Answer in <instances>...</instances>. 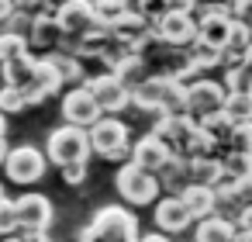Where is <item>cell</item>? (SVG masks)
<instances>
[{
	"label": "cell",
	"mask_w": 252,
	"mask_h": 242,
	"mask_svg": "<svg viewBox=\"0 0 252 242\" xmlns=\"http://www.w3.org/2000/svg\"><path fill=\"white\" fill-rule=\"evenodd\" d=\"M80 242H138V218L135 211H128L125 204H107L100 211H94V218L76 232Z\"/></svg>",
	"instance_id": "obj_1"
},
{
	"label": "cell",
	"mask_w": 252,
	"mask_h": 242,
	"mask_svg": "<svg viewBox=\"0 0 252 242\" xmlns=\"http://www.w3.org/2000/svg\"><path fill=\"white\" fill-rule=\"evenodd\" d=\"M45 156L52 166L66 170V166H87V159L94 156L90 149V132L73 128V125H59L49 132L45 138Z\"/></svg>",
	"instance_id": "obj_2"
},
{
	"label": "cell",
	"mask_w": 252,
	"mask_h": 242,
	"mask_svg": "<svg viewBox=\"0 0 252 242\" xmlns=\"http://www.w3.org/2000/svg\"><path fill=\"white\" fill-rule=\"evenodd\" d=\"M131 128L121 118H100L90 128V149L94 156H100L104 163H128L131 159Z\"/></svg>",
	"instance_id": "obj_3"
},
{
	"label": "cell",
	"mask_w": 252,
	"mask_h": 242,
	"mask_svg": "<svg viewBox=\"0 0 252 242\" xmlns=\"http://www.w3.org/2000/svg\"><path fill=\"white\" fill-rule=\"evenodd\" d=\"M114 187H118L125 207H149V204L156 207V201H159V194H162L159 176H152V173H145V170H138V166H131V163L118 166Z\"/></svg>",
	"instance_id": "obj_4"
},
{
	"label": "cell",
	"mask_w": 252,
	"mask_h": 242,
	"mask_svg": "<svg viewBox=\"0 0 252 242\" xmlns=\"http://www.w3.org/2000/svg\"><path fill=\"white\" fill-rule=\"evenodd\" d=\"M224 101H228V90H224L221 76H197V80L187 83V114L193 121L221 114Z\"/></svg>",
	"instance_id": "obj_5"
},
{
	"label": "cell",
	"mask_w": 252,
	"mask_h": 242,
	"mask_svg": "<svg viewBox=\"0 0 252 242\" xmlns=\"http://www.w3.org/2000/svg\"><path fill=\"white\" fill-rule=\"evenodd\" d=\"M45 170H49V156H45V149H35V145H14L4 163V176L18 187L38 183L45 176Z\"/></svg>",
	"instance_id": "obj_6"
},
{
	"label": "cell",
	"mask_w": 252,
	"mask_h": 242,
	"mask_svg": "<svg viewBox=\"0 0 252 242\" xmlns=\"http://www.w3.org/2000/svg\"><path fill=\"white\" fill-rule=\"evenodd\" d=\"M83 87L94 94L97 107L104 111V118H118L121 111L131 107V90H128L118 76H111V73H90Z\"/></svg>",
	"instance_id": "obj_7"
},
{
	"label": "cell",
	"mask_w": 252,
	"mask_h": 242,
	"mask_svg": "<svg viewBox=\"0 0 252 242\" xmlns=\"http://www.w3.org/2000/svg\"><path fill=\"white\" fill-rule=\"evenodd\" d=\"M197 32H200L197 18L187 14V11H173V7H169V14L162 21L152 25V35L162 45H169V49H193L197 45Z\"/></svg>",
	"instance_id": "obj_8"
},
{
	"label": "cell",
	"mask_w": 252,
	"mask_h": 242,
	"mask_svg": "<svg viewBox=\"0 0 252 242\" xmlns=\"http://www.w3.org/2000/svg\"><path fill=\"white\" fill-rule=\"evenodd\" d=\"M100 118H104V111L97 107V101H94V94L87 87H76V90H66L63 94V125H73V128L90 132Z\"/></svg>",
	"instance_id": "obj_9"
},
{
	"label": "cell",
	"mask_w": 252,
	"mask_h": 242,
	"mask_svg": "<svg viewBox=\"0 0 252 242\" xmlns=\"http://www.w3.org/2000/svg\"><path fill=\"white\" fill-rule=\"evenodd\" d=\"M18 207V221H21V232H35V235H45L52 218H56V207L45 194H21L14 201Z\"/></svg>",
	"instance_id": "obj_10"
},
{
	"label": "cell",
	"mask_w": 252,
	"mask_h": 242,
	"mask_svg": "<svg viewBox=\"0 0 252 242\" xmlns=\"http://www.w3.org/2000/svg\"><path fill=\"white\" fill-rule=\"evenodd\" d=\"M166 149L180 159H190V145H193V135H197V121L193 118H159L156 128H152Z\"/></svg>",
	"instance_id": "obj_11"
},
{
	"label": "cell",
	"mask_w": 252,
	"mask_h": 242,
	"mask_svg": "<svg viewBox=\"0 0 252 242\" xmlns=\"http://www.w3.org/2000/svg\"><path fill=\"white\" fill-rule=\"evenodd\" d=\"M56 25L63 28L66 38H80V35H87V32L97 25V18H94V4H90V0H66V4L56 7Z\"/></svg>",
	"instance_id": "obj_12"
},
{
	"label": "cell",
	"mask_w": 252,
	"mask_h": 242,
	"mask_svg": "<svg viewBox=\"0 0 252 242\" xmlns=\"http://www.w3.org/2000/svg\"><path fill=\"white\" fill-rule=\"evenodd\" d=\"M173 159V152L166 149V142L156 135V132H149V135H142V138H135V145H131V166H138V170H145V173H152V176H159V170L166 166Z\"/></svg>",
	"instance_id": "obj_13"
},
{
	"label": "cell",
	"mask_w": 252,
	"mask_h": 242,
	"mask_svg": "<svg viewBox=\"0 0 252 242\" xmlns=\"http://www.w3.org/2000/svg\"><path fill=\"white\" fill-rule=\"evenodd\" d=\"M152 221H156V232H162V235H180V232L190 228L193 218H190V211L183 207L180 197H162V201H156Z\"/></svg>",
	"instance_id": "obj_14"
},
{
	"label": "cell",
	"mask_w": 252,
	"mask_h": 242,
	"mask_svg": "<svg viewBox=\"0 0 252 242\" xmlns=\"http://www.w3.org/2000/svg\"><path fill=\"white\" fill-rule=\"evenodd\" d=\"M28 49H32V56H38V59H45V56H52V52L63 49V28L56 25V14L35 21L32 35H28Z\"/></svg>",
	"instance_id": "obj_15"
},
{
	"label": "cell",
	"mask_w": 252,
	"mask_h": 242,
	"mask_svg": "<svg viewBox=\"0 0 252 242\" xmlns=\"http://www.w3.org/2000/svg\"><path fill=\"white\" fill-rule=\"evenodd\" d=\"M228 38H231V7L224 4V11H221V14H214V18L200 21L197 42H200V45H207V49H214V52H224Z\"/></svg>",
	"instance_id": "obj_16"
},
{
	"label": "cell",
	"mask_w": 252,
	"mask_h": 242,
	"mask_svg": "<svg viewBox=\"0 0 252 242\" xmlns=\"http://www.w3.org/2000/svg\"><path fill=\"white\" fill-rule=\"evenodd\" d=\"M45 63L52 66V73L59 76V83L63 87H69V90H76V87H83L87 83V66L76 59V56H66V52H52V56H45Z\"/></svg>",
	"instance_id": "obj_17"
},
{
	"label": "cell",
	"mask_w": 252,
	"mask_h": 242,
	"mask_svg": "<svg viewBox=\"0 0 252 242\" xmlns=\"http://www.w3.org/2000/svg\"><path fill=\"white\" fill-rule=\"evenodd\" d=\"M180 201H183V207L190 211L193 221H204V218L218 214V194H214L211 187H197V183H190V187L180 194Z\"/></svg>",
	"instance_id": "obj_18"
},
{
	"label": "cell",
	"mask_w": 252,
	"mask_h": 242,
	"mask_svg": "<svg viewBox=\"0 0 252 242\" xmlns=\"http://www.w3.org/2000/svg\"><path fill=\"white\" fill-rule=\"evenodd\" d=\"M159 187H162L166 197H180V194L190 187V159L173 156V159L159 170Z\"/></svg>",
	"instance_id": "obj_19"
},
{
	"label": "cell",
	"mask_w": 252,
	"mask_h": 242,
	"mask_svg": "<svg viewBox=\"0 0 252 242\" xmlns=\"http://www.w3.org/2000/svg\"><path fill=\"white\" fill-rule=\"evenodd\" d=\"M235 239H238L235 221H228L221 214H211V218L197 221V228H193V242H235Z\"/></svg>",
	"instance_id": "obj_20"
},
{
	"label": "cell",
	"mask_w": 252,
	"mask_h": 242,
	"mask_svg": "<svg viewBox=\"0 0 252 242\" xmlns=\"http://www.w3.org/2000/svg\"><path fill=\"white\" fill-rule=\"evenodd\" d=\"M35 69H38V56H25L11 66L0 69V80H4V87H14V90H28L32 80H35Z\"/></svg>",
	"instance_id": "obj_21"
},
{
	"label": "cell",
	"mask_w": 252,
	"mask_h": 242,
	"mask_svg": "<svg viewBox=\"0 0 252 242\" xmlns=\"http://www.w3.org/2000/svg\"><path fill=\"white\" fill-rule=\"evenodd\" d=\"M221 114H224V121H228L231 128L252 125V94H228Z\"/></svg>",
	"instance_id": "obj_22"
},
{
	"label": "cell",
	"mask_w": 252,
	"mask_h": 242,
	"mask_svg": "<svg viewBox=\"0 0 252 242\" xmlns=\"http://www.w3.org/2000/svg\"><path fill=\"white\" fill-rule=\"evenodd\" d=\"M218 180H221V159H218V156L190 159V183H197V187H214Z\"/></svg>",
	"instance_id": "obj_23"
},
{
	"label": "cell",
	"mask_w": 252,
	"mask_h": 242,
	"mask_svg": "<svg viewBox=\"0 0 252 242\" xmlns=\"http://www.w3.org/2000/svg\"><path fill=\"white\" fill-rule=\"evenodd\" d=\"M128 14H131V4H125V0H94V18L104 28H114Z\"/></svg>",
	"instance_id": "obj_24"
},
{
	"label": "cell",
	"mask_w": 252,
	"mask_h": 242,
	"mask_svg": "<svg viewBox=\"0 0 252 242\" xmlns=\"http://www.w3.org/2000/svg\"><path fill=\"white\" fill-rule=\"evenodd\" d=\"M25 56H32L28 38L11 35V32H0V69L11 66V63H18V59H25Z\"/></svg>",
	"instance_id": "obj_25"
},
{
	"label": "cell",
	"mask_w": 252,
	"mask_h": 242,
	"mask_svg": "<svg viewBox=\"0 0 252 242\" xmlns=\"http://www.w3.org/2000/svg\"><path fill=\"white\" fill-rule=\"evenodd\" d=\"M221 83L228 94H252V73L245 66H235V69H224L221 73Z\"/></svg>",
	"instance_id": "obj_26"
},
{
	"label": "cell",
	"mask_w": 252,
	"mask_h": 242,
	"mask_svg": "<svg viewBox=\"0 0 252 242\" xmlns=\"http://www.w3.org/2000/svg\"><path fill=\"white\" fill-rule=\"evenodd\" d=\"M0 111H4V114H25V111H28V97H25V90L0 87Z\"/></svg>",
	"instance_id": "obj_27"
},
{
	"label": "cell",
	"mask_w": 252,
	"mask_h": 242,
	"mask_svg": "<svg viewBox=\"0 0 252 242\" xmlns=\"http://www.w3.org/2000/svg\"><path fill=\"white\" fill-rule=\"evenodd\" d=\"M18 232H21L18 207H14V201L7 197L4 204H0V239H11V235H18Z\"/></svg>",
	"instance_id": "obj_28"
},
{
	"label": "cell",
	"mask_w": 252,
	"mask_h": 242,
	"mask_svg": "<svg viewBox=\"0 0 252 242\" xmlns=\"http://www.w3.org/2000/svg\"><path fill=\"white\" fill-rule=\"evenodd\" d=\"M231 7V21L252 28V0H238V4H228Z\"/></svg>",
	"instance_id": "obj_29"
},
{
	"label": "cell",
	"mask_w": 252,
	"mask_h": 242,
	"mask_svg": "<svg viewBox=\"0 0 252 242\" xmlns=\"http://www.w3.org/2000/svg\"><path fill=\"white\" fill-rule=\"evenodd\" d=\"M59 176L66 187H80L87 180V166H66V170H59Z\"/></svg>",
	"instance_id": "obj_30"
},
{
	"label": "cell",
	"mask_w": 252,
	"mask_h": 242,
	"mask_svg": "<svg viewBox=\"0 0 252 242\" xmlns=\"http://www.w3.org/2000/svg\"><path fill=\"white\" fill-rule=\"evenodd\" d=\"M238 204H242V207L252 204V173H249L245 180H238Z\"/></svg>",
	"instance_id": "obj_31"
},
{
	"label": "cell",
	"mask_w": 252,
	"mask_h": 242,
	"mask_svg": "<svg viewBox=\"0 0 252 242\" xmlns=\"http://www.w3.org/2000/svg\"><path fill=\"white\" fill-rule=\"evenodd\" d=\"M14 11H18V0H0V28L14 18Z\"/></svg>",
	"instance_id": "obj_32"
},
{
	"label": "cell",
	"mask_w": 252,
	"mask_h": 242,
	"mask_svg": "<svg viewBox=\"0 0 252 242\" xmlns=\"http://www.w3.org/2000/svg\"><path fill=\"white\" fill-rule=\"evenodd\" d=\"M235 228H238V232H252V204L242 207V214L235 218Z\"/></svg>",
	"instance_id": "obj_33"
},
{
	"label": "cell",
	"mask_w": 252,
	"mask_h": 242,
	"mask_svg": "<svg viewBox=\"0 0 252 242\" xmlns=\"http://www.w3.org/2000/svg\"><path fill=\"white\" fill-rule=\"evenodd\" d=\"M138 242H173L169 235H162V232H149V235H142Z\"/></svg>",
	"instance_id": "obj_34"
},
{
	"label": "cell",
	"mask_w": 252,
	"mask_h": 242,
	"mask_svg": "<svg viewBox=\"0 0 252 242\" xmlns=\"http://www.w3.org/2000/svg\"><path fill=\"white\" fill-rule=\"evenodd\" d=\"M7 152H11V145H7V138H0V166L7 163Z\"/></svg>",
	"instance_id": "obj_35"
},
{
	"label": "cell",
	"mask_w": 252,
	"mask_h": 242,
	"mask_svg": "<svg viewBox=\"0 0 252 242\" xmlns=\"http://www.w3.org/2000/svg\"><path fill=\"white\" fill-rule=\"evenodd\" d=\"M0 138H7V114L0 111Z\"/></svg>",
	"instance_id": "obj_36"
},
{
	"label": "cell",
	"mask_w": 252,
	"mask_h": 242,
	"mask_svg": "<svg viewBox=\"0 0 252 242\" xmlns=\"http://www.w3.org/2000/svg\"><path fill=\"white\" fill-rule=\"evenodd\" d=\"M242 66H245V69H249V73H252V49H249V52H245V59H242Z\"/></svg>",
	"instance_id": "obj_37"
},
{
	"label": "cell",
	"mask_w": 252,
	"mask_h": 242,
	"mask_svg": "<svg viewBox=\"0 0 252 242\" xmlns=\"http://www.w3.org/2000/svg\"><path fill=\"white\" fill-rule=\"evenodd\" d=\"M235 242H252V232H238V239Z\"/></svg>",
	"instance_id": "obj_38"
},
{
	"label": "cell",
	"mask_w": 252,
	"mask_h": 242,
	"mask_svg": "<svg viewBox=\"0 0 252 242\" xmlns=\"http://www.w3.org/2000/svg\"><path fill=\"white\" fill-rule=\"evenodd\" d=\"M7 201V190H4V180H0V204H4Z\"/></svg>",
	"instance_id": "obj_39"
},
{
	"label": "cell",
	"mask_w": 252,
	"mask_h": 242,
	"mask_svg": "<svg viewBox=\"0 0 252 242\" xmlns=\"http://www.w3.org/2000/svg\"><path fill=\"white\" fill-rule=\"evenodd\" d=\"M0 242H25L21 235H11V239H0Z\"/></svg>",
	"instance_id": "obj_40"
},
{
	"label": "cell",
	"mask_w": 252,
	"mask_h": 242,
	"mask_svg": "<svg viewBox=\"0 0 252 242\" xmlns=\"http://www.w3.org/2000/svg\"><path fill=\"white\" fill-rule=\"evenodd\" d=\"M42 242H56V239H49V235H45V239H42Z\"/></svg>",
	"instance_id": "obj_41"
}]
</instances>
